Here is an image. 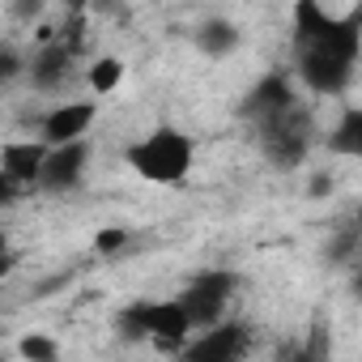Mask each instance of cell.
Wrapping results in <instances>:
<instances>
[{
  "label": "cell",
  "instance_id": "obj_2",
  "mask_svg": "<svg viewBox=\"0 0 362 362\" xmlns=\"http://www.w3.org/2000/svg\"><path fill=\"white\" fill-rule=\"evenodd\" d=\"M115 328H119V337L149 341L162 354H184L188 337L197 332L188 307L179 303V298H141V303H128L115 315Z\"/></svg>",
  "mask_w": 362,
  "mask_h": 362
},
{
  "label": "cell",
  "instance_id": "obj_3",
  "mask_svg": "<svg viewBox=\"0 0 362 362\" xmlns=\"http://www.w3.org/2000/svg\"><path fill=\"white\" fill-rule=\"evenodd\" d=\"M192 162H197V141L188 132L170 128V124H158L141 141L128 145V166L145 179V184H162V188L184 184L192 175Z\"/></svg>",
  "mask_w": 362,
  "mask_h": 362
},
{
  "label": "cell",
  "instance_id": "obj_20",
  "mask_svg": "<svg viewBox=\"0 0 362 362\" xmlns=\"http://www.w3.org/2000/svg\"><path fill=\"white\" fill-rule=\"evenodd\" d=\"M354 226H358V230H362V209H358V214H354Z\"/></svg>",
  "mask_w": 362,
  "mask_h": 362
},
{
  "label": "cell",
  "instance_id": "obj_18",
  "mask_svg": "<svg viewBox=\"0 0 362 362\" xmlns=\"http://www.w3.org/2000/svg\"><path fill=\"white\" fill-rule=\"evenodd\" d=\"M9 9H13V18H22V22H35V18L43 13V0H9Z\"/></svg>",
  "mask_w": 362,
  "mask_h": 362
},
{
  "label": "cell",
  "instance_id": "obj_19",
  "mask_svg": "<svg viewBox=\"0 0 362 362\" xmlns=\"http://www.w3.org/2000/svg\"><path fill=\"white\" fill-rule=\"evenodd\" d=\"M69 5H73V9H77V13H81V9H86V5H90V0H69Z\"/></svg>",
  "mask_w": 362,
  "mask_h": 362
},
{
  "label": "cell",
  "instance_id": "obj_11",
  "mask_svg": "<svg viewBox=\"0 0 362 362\" xmlns=\"http://www.w3.org/2000/svg\"><path fill=\"white\" fill-rule=\"evenodd\" d=\"M298 103V90H294V81L290 77H264V81H256V90L247 94V103H243V115L256 124V119H264V115H273V111H281V107H294Z\"/></svg>",
  "mask_w": 362,
  "mask_h": 362
},
{
  "label": "cell",
  "instance_id": "obj_6",
  "mask_svg": "<svg viewBox=\"0 0 362 362\" xmlns=\"http://www.w3.org/2000/svg\"><path fill=\"white\" fill-rule=\"evenodd\" d=\"M235 290H239V277H235V273H226V269H205L201 277H192V281L184 286L179 303L188 307V315H192V324H197V332H201V328L226 320V307L235 303Z\"/></svg>",
  "mask_w": 362,
  "mask_h": 362
},
{
  "label": "cell",
  "instance_id": "obj_9",
  "mask_svg": "<svg viewBox=\"0 0 362 362\" xmlns=\"http://www.w3.org/2000/svg\"><path fill=\"white\" fill-rule=\"evenodd\" d=\"M86 166H90V145H86V141L52 145V149H47V162H43L39 188H43V192H73V188L81 184Z\"/></svg>",
  "mask_w": 362,
  "mask_h": 362
},
{
  "label": "cell",
  "instance_id": "obj_10",
  "mask_svg": "<svg viewBox=\"0 0 362 362\" xmlns=\"http://www.w3.org/2000/svg\"><path fill=\"white\" fill-rule=\"evenodd\" d=\"M47 149H52L47 141H9L5 153H0V179L22 184V188H39Z\"/></svg>",
  "mask_w": 362,
  "mask_h": 362
},
{
  "label": "cell",
  "instance_id": "obj_4",
  "mask_svg": "<svg viewBox=\"0 0 362 362\" xmlns=\"http://www.w3.org/2000/svg\"><path fill=\"white\" fill-rule=\"evenodd\" d=\"M252 128H256L260 149L269 153V162H273V166H281V170L303 166L307 149L315 145V124H311V111H303V103L281 107V111H273V115L256 119Z\"/></svg>",
  "mask_w": 362,
  "mask_h": 362
},
{
  "label": "cell",
  "instance_id": "obj_13",
  "mask_svg": "<svg viewBox=\"0 0 362 362\" xmlns=\"http://www.w3.org/2000/svg\"><path fill=\"white\" fill-rule=\"evenodd\" d=\"M328 153H337V158H358L362 162V107H349V111H341V119L332 124V132H328Z\"/></svg>",
  "mask_w": 362,
  "mask_h": 362
},
{
  "label": "cell",
  "instance_id": "obj_1",
  "mask_svg": "<svg viewBox=\"0 0 362 362\" xmlns=\"http://www.w3.org/2000/svg\"><path fill=\"white\" fill-rule=\"evenodd\" d=\"M362 64V13H328L320 0H294L290 69L307 94L332 98L349 90Z\"/></svg>",
  "mask_w": 362,
  "mask_h": 362
},
{
  "label": "cell",
  "instance_id": "obj_16",
  "mask_svg": "<svg viewBox=\"0 0 362 362\" xmlns=\"http://www.w3.org/2000/svg\"><path fill=\"white\" fill-rule=\"evenodd\" d=\"M94 247H98L103 256H115L119 247H128V230H119V226H107V230L94 239Z\"/></svg>",
  "mask_w": 362,
  "mask_h": 362
},
{
  "label": "cell",
  "instance_id": "obj_7",
  "mask_svg": "<svg viewBox=\"0 0 362 362\" xmlns=\"http://www.w3.org/2000/svg\"><path fill=\"white\" fill-rule=\"evenodd\" d=\"M247 349H252V332L235 320H218V324L201 328L197 341H188L184 358H192V362H239Z\"/></svg>",
  "mask_w": 362,
  "mask_h": 362
},
{
  "label": "cell",
  "instance_id": "obj_12",
  "mask_svg": "<svg viewBox=\"0 0 362 362\" xmlns=\"http://www.w3.org/2000/svg\"><path fill=\"white\" fill-rule=\"evenodd\" d=\"M239 43H243V35H239V26H235L230 18H205V22L197 26V47H201L209 60H226Z\"/></svg>",
  "mask_w": 362,
  "mask_h": 362
},
{
  "label": "cell",
  "instance_id": "obj_8",
  "mask_svg": "<svg viewBox=\"0 0 362 362\" xmlns=\"http://www.w3.org/2000/svg\"><path fill=\"white\" fill-rule=\"evenodd\" d=\"M98 119V103L94 98H69L60 107H52L43 115V141L47 145H69V141H86L90 128Z\"/></svg>",
  "mask_w": 362,
  "mask_h": 362
},
{
  "label": "cell",
  "instance_id": "obj_14",
  "mask_svg": "<svg viewBox=\"0 0 362 362\" xmlns=\"http://www.w3.org/2000/svg\"><path fill=\"white\" fill-rule=\"evenodd\" d=\"M119 81H124V60H115V56H98V60L86 69V86H90V94H94V98L115 94V90H119Z\"/></svg>",
  "mask_w": 362,
  "mask_h": 362
},
{
  "label": "cell",
  "instance_id": "obj_5",
  "mask_svg": "<svg viewBox=\"0 0 362 362\" xmlns=\"http://www.w3.org/2000/svg\"><path fill=\"white\" fill-rule=\"evenodd\" d=\"M77 56H81V18H73V26H64L60 35H52L47 43L35 47V56L26 60L30 86L39 94H56L73 81L77 73Z\"/></svg>",
  "mask_w": 362,
  "mask_h": 362
},
{
  "label": "cell",
  "instance_id": "obj_17",
  "mask_svg": "<svg viewBox=\"0 0 362 362\" xmlns=\"http://www.w3.org/2000/svg\"><path fill=\"white\" fill-rule=\"evenodd\" d=\"M328 192H332V175H328V170H311V175H307V197H311V201H324Z\"/></svg>",
  "mask_w": 362,
  "mask_h": 362
},
{
  "label": "cell",
  "instance_id": "obj_15",
  "mask_svg": "<svg viewBox=\"0 0 362 362\" xmlns=\"http://www.w3.org/2000/svg\"><path fill=\"white\" fill-rule=\"evenodd\" d=\"M18 354H22L26 362H56V358H60V345H56L52 337L30 332V337H22V341H18Z\"/></svg>",
  "mask_w": 362,
  "mask_h": 362
}]
</instances>
